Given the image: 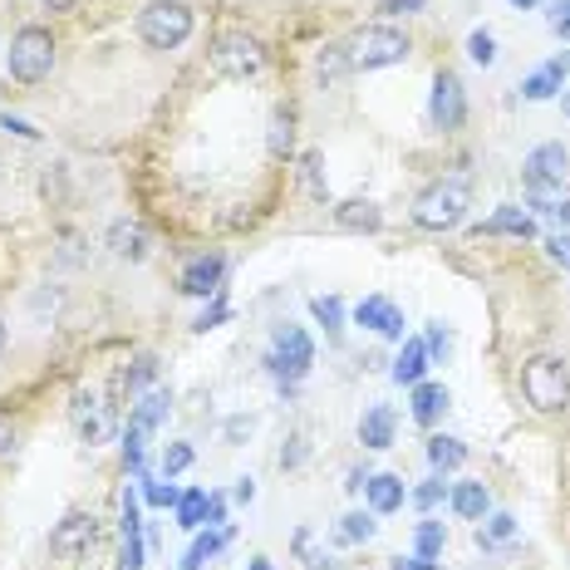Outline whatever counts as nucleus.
Here are the masks:
<instances>
[{
    "label": "nucleus",
    "instance_id": "c85d7f7f",
    "mask_svg": "<svg viewBox=\"0 0 570 570\" xmlns=\"http://www.w3.org/2000/svg\"><path fill=\"white\" fill-rule=\"evenodd\" d=\"M443 541H448L443 521H419V537H413V551H419V561H438V556H443Z\"/></svg>",
    "mask_w": 570,
    "mask_h": 570
},
{
    "label": "nucleus",
    "instance_id": "72a5a7b5",
    "mask_svg": "<svg viewBox=\"0 0 570 570\" xmlns=\"http://www.w3.org/2000/svg\"><path fill=\"white\" fill-rule=\"evenodd\" d=\"M468 55H472V65H492L497 59V40H492V30H472L468 35Z\"/></svg>",
    "mask_w": 570,
    "mask_h": 570
},
{
    "label": "nucleus",
    "instance_id": "f03ea898",
    "mask_svg": "<svg viewBox=\"0 0 570 570\" xmlns=\"http://www.w3.org/2000/svg\"><path fill=\"white\" fill-rule=\"evenodd\" d=\"M521 394L537 413H561L570 409V374L556 354H537V360L521 370Z\"/></svg>",
    "mask_w": 570,
    "mask_h": 570
},
{
    "label": "nucleus",
    "instance_id": "20e7f679",
    "mask_svg": "<svg viewBox=\"0 0 570 570\" xmlns=\"http://www.w3.org/2000/svg\"><path fill=\"white\" fill-rule=\"evenodd\" d=\"M344 50H350L354 69H389L409 59V35H399L394 26H364Z\"/></svg>",
    "mask_w": 570,
    "mask_h": 570
},
{
    "label": "nucleus",
    "instance_id": "f3484780",
    "mask_svg": "<svg viewBox=\"0 0 570 570\" xmlns=\"http://www.w3.org/2000/svg\"><path fill=\"white\" fill-rule=\"evenodd\" d=\"M360 443L370 448V453L394 443V409H389V403H374V409L360 419Z\"/></svg>",
    "mask_w": 570,
    "mask_h": 570
},
{
    "label": "nucleus",
    "instance_id": "e433bc0d",
    "mask_svg": "<svg viewBox=\"0 0 570 570\" xmlns=\"http://www.w3.org/2000/svg\"><path fill=\"white\" fill-rule=\"evenodd\" d=\"M305 187H311L315 197H325V158H320V153H305Z\"/></svg>",
    "mask_w": 570,
    "mask_h": 570
},
{
    "label": "nucleus",
    "instance_id": "8fccbe9b",
    "mask_svg": "<svg viewBox=\"0 0 570 570\" xmlns=\"http://www.w3.org/2000/svg\"><path fill=\"white\" fill-rule=\"evenodd\" d=\"M301 458H305V438H291V453H281V462L285 468H295Z\"/></svg>",
    "mask_w": 570,
    "mask_h": 570
},
{
    "label": "nucleus",
    "instance_id": "39448f33",
    "mask_svg": "<svg viewBox=\"0 0 570 570\" xmlns=\"http://www.w3.org/2000/svg\"><path fill=\"white\" fill-rule=\"evenodd\" d=\"M55 69V40L45 26H26L16 30V40H10V75L20 79V85H40V79H50Z\"/></svg>",
    "mask_w": 570,
    "mask_h": 570
},
{
    "label": "nucleus",
    "instance_id": "ddd939ff",
    "mask_svg": "<svg viewBox=\"0 0 570 570\" xmlns=\"http://www.w3.org/2000/svg\"><path fill=\"white\" fill-rule=\"evenodd\" d=\"M124 546H118V570H142V521H138V497L134 487L124 492Z\"/></svg>",
    "mask_w": 570,
    "mask_h": 570
},
{
    "label": "nucleus",
    "instance_id": "aec40b11",
    "mask_svg": "<svg viewBox=\"0 0 570 570\" xmlns=\"http://www.w3.org/2000/svg\"><path fill=\"white\" fill-rule=\"evenodd\" d=\"M389 374H394V384H423V374H428V344L423 340H409V344H403V350H399V360H394V370H389Z\"/></svg>",
    "mask_w": 570,
    "mask_h": 570
},
{
    "label": "nucleus",
    "instance_id": "b1692460",
    "mask_svg": "<svg viewBox=\"0 0 570 570\" xmlns=\"http://www.w3.org/2000/svg\"><path fill=\"white\" fill-rule=\"evenodd\" d=\"M177 527H183V531H202V527H207V492H202V487H193V492L177 497Z\"/></svg>",
    "mask_w": 570,
    "mask_h": 570
},
{
    "label": "nucleus",
    "instance_id": "c9c22d12",
    "mask_svg": "<svg viewBox=\"0 0 570 570\" xmlns=\"http://www.w3.org/2000/svg\"><path fill=\"white\" fill-rule=\"evenodd\" d=\"M142 497H148V507H163V512H168V507H177V497L183 492H177L173 482H148L142 487Z\"/></svg>",
    "mask_w": 570,
    "mask_h": 570
},
{
    "label": "nucleus",
    "instance_id": "c03bdc74",
    "mask_svg": "<svg viewBox=\"0 0 570 570\" xmlns=\"http://www.w3.org/2000/svg\"><path fill=\"white\" fill-rule=\"evenodd\" d=\"M551 30L570 40V0H556V6H551Z\"/></svg>",
    "mask_w": 570,
    "mask_h": 570
},
{
    "label": "nucleus",
    "instance_id": "a878e982",
    "mask_svg": "<svg viewBox=\"0 0 570 570\" xmlns=\"http://www.w3.org/2000/svg\"><path fill=\"white\" fill-rule=\"evenodd\" d=\"M266 148H271V158H285V153L295 148V118H291V109H276V114H271Z\"/></svg>",
    "mask_w": 570,
    "mask_h": 570
},
{
    "label": "nucleus",
    "instance_id": "864d4df0",
    "mask_svg": "<svg viewBox=\"0 0 570 570\" xmlns=\"http://www.w3.org/2000/svg\"><path fill=\"white\" fill-rule=\"evenodd\" d=\"M45 6H50V10H69V6H75V0H45Z\"/></svg>",
    "mask_w": 570,
    "mask_h": 570
},
{
    "label": "nucleus",
    "instance_id": "1a4fd4ad",
    "mask_svg": "<svg viewBox=\"0 0 570 570\" xmlns=\"http://www.w3.org/2000/svg\"><path fill=\"white\" fill-rule=\"evenodd\" d=\"M94 541H99V527H94V517H85V512L65 517L50 531V551L59 556V561H85V556L94 551Z\"/></svg>",
    "mask_w": 570,
    "mask_h": 570
},
{
    "label": "nucleus",
    "instance_id": "37998d69",
    "mask_svg": "<svg viewBox=\"0 0 570 570\" xmlns=\"http://www.w3.org/2000/svg\"><path fill=\"white\" fill-rule=\"evenodd\" d=\"M546 252H551L556 266H566V271H570V232H556L551 242H546Z\"/></svg>",
    "mask_w": 570,
    "mask_h": 570
},
{
    "label": "nucleus",
    "instance_id": "c756f323",
    "mask_svg": "<svg viewBox=\"0 0 570 570\" xmlns=\"http://www.w3.org/2000/svg\"><path fill=\"white\" fill-rule=\"evenodd\" d=\"M163 419H168V394H163V389H153V394H142V403L134 409V423H142L153 433Z\"/></svg>",
    "mask_w": 570,
    "mask_h": 570
},
{
    "label": "nucleus",
    "instance_id": "4be33fe9",
    "mask_svg": "<svg viewBox=\"0 0 570 570\" xmlns=\"http://www.w3.org/2000/svg\"><path fill=\"white\" fill-rule=\"evenodd\" d=\"M428 462H433L438 472H453V468L468 462V448H462L458 438H448V433H433L428 438Z\"/></svg>",
    "mask_w": 570,
    "mask_h": 570
},
{
    "label": "nucleus",
    "instance_id": "603ef678",
    "mask_svg": "<svg viewBox=\"0 0 570 570\" xmlns=\"http://www.w3.org/2000/svg\"><path fill=\"white\" fill-rule=\"evenodd\" d=\"M394 570H438V561H419L413 556V561H394Z\"/></svg>",
    "mask_w": 570,
    "mask_h": 570
},
{
    "label": "nucleus",
    "instance_id": "f8f14e48",
    "mask_svg": "<svg viewBox=\"0 0 570 570\" xmlns=\"http://www.w3.org/2000/svg\"><path fill=\"white\" fill-rule=\"evenodd\" d=\"M570 173V153L561 142H537L527 153V183H566Z\"/></svg>",
    "mask_w": 570,
    "mask_h": 570
},
{
    "label": "nucleus",
    "instance_id": "4d7b16f0",
    "mask_svg": "<svg viewBox=\"0 0 570 570\" xmlns=\"http://www.w3.org/2000/svg\"><path fill=\"white\" fill-rule=\"evenodd\" d=\"M512 6H521V10H531V6H537V0H512Z\"/></svg>",
    "mask_w": 570,
    "mask_h": 570
},
{
    "label": "nucleus",
    "instance_id": "9d476101",
    "mask_svg": "<svg viewBox=\"0 0 570 570\" xmlns=\"http://www.w3.org/2000/svg\"><path fill=\"white\" fill-rule=\"evenodd\" d=\"M222 276H227V261L222 256H193L183 266V276H177V291L207 301V295H222Z\"/></svg>",
    "mask_w": 570,
    "mask_h": 570
},
{
    "label": "nucleus",
    "instance_id": "4468645a",
    "mask_svg": "<svg viewBox=\"0 0 570 570\" xmlns=\"http://www.w3.org/2000/svg\"><path fill=\"white\" fill-rule=\"evenodd\" d=\"M69 413H75L85 443H104V438H109L114 419H109V403H104L99 394H75V409H69Z\"/></svg>",
    "mask_w": 570,
    "mask_h": 570
},
{
    "label": "nucleus",
    "instance_id": "6e6d98bb",
    "mask_svg": "<svg viewBox=\"0 0 570 570\" xmlns=\"http://www.w3.org/2000/svg\"><path fill=\"white\" fill-rule=\"evenodd\" d=\"M561 109H566V118H570V89L561 94Z\"/></svg>",
    "mask_w": 570,
    "mask_h": 570
},
{
    "label": "nucleus",
    "instance_id": "7ed1b4c3",
    "mask_svg": "<svg viewBox=\"0 0 570 570\" xmlns=\"http://www.w3.org/2000/svg\"><path fill=\"white\" fill-rule=\"evenodd\" d=\"M193 35V10L183 0H153L138 16V40L148 50H177V45Z\"/></svg>",
    "mask_w": 570,
    "mask_h": 570
},
{
    "label": "nucleus",
    "instance_id": "3c124183",
    "mask_svg": "<svg viewBox=\"0 0 570 570\" xmlns=\"http://www.w3.org/2000/svg\"><path fill=\"white\" fill-rule=\"evenodd\" d=\"M236 502H242V507H246V502H256V482H252V478L236 482Z\"/></svg>",
    "mask_w": 570,
    "mask_h": 570
},
{
    "label": "nucleus",
    "instance_id": "412c9836",
    "mask_svg": "<svg viewBox=\"0 0 570 570\" xmlns=\"http://www.w3.org/2000/svg\"><path fill=\"white\" fill-rule=\"evenodd\" d=\"M453 512L468 517V521H482L487 512H492V497H487L482 482H458L453 487Z\"/></svg>",
    "mask_w": 570,
    "mask_h": 570
},
{
    "label": "nucleus",
    "instance_id": "473e14b6",
    "mask_svg": "<svg viewBox=\"0 0 570 570\" xmlns=\"http://www.w3.org/2000/svg\"><path fill=\"white\" fill-rule=\"evenodd\" d=\"M517 537V521L507 517V512H492L482 521V531H478V541H487V546H502V541H512Z\"/></svg>",
    "mask_w": 570,
    "mask_h": 570
},
{
    "label": "nucleus",
    "instance_id": "dca6fc26",
    "mask_svg": "<svg viewBox=\"0 0 570 570\" xmlns=\"http://www.w3.org/2000/svg\"><path fill=\"white\" fill-rule=\"evenodd\" d=\"M566 69H570V55H561V59H546L537 75H527V85H521V94H527L531 104L551 99V94H561V85H566Z\"/></svg>",
    "mask_w": 570,
    "mask_h": 570
},
{
    "label": "nucleus",
    "instance_id": "a19ab883",
    "mask_svg": "<svg viewBox=\"0 0 570 570\" xmlns=\"http://www.w3.org/2000/svg\"><path fill=\"white\" fill-rule=\"evenodd\" d=\"M423 344H428V360H443V354H448V330L443 325H428Z\"/></svg>",
    "mask_w": 570,
    "mask_h": 570
},
{
    "label": "nucleus",
    "instance_id": "ea45409f",
    "mask_svg": "<svg viewBox=\"0 0 570 570\" xmlns=\"http://www.w3.org/2000/svg\"><path fill=\"white\" fill-rule=\"evenodd\" d=\"M153 374H158V364H153V360H134V370H124V384L128 389H142Z\"/></svg>",
    "mask_w": 570,
    "mask_h": 570
},
{
    "label": "nucleus",
    "instance_id": "bb28decb",
    "mask_svg": "<svg viewBox=\"0 0 570 570\" xmlns=\"http://www.w3.org/2000/svg\"><path fill=\"white\" fill-rule=\"evenodd\" d=\"M109 242H114V252L128 261H142V252H148V236H142V227H134V222H118L109 232Z\"/></svg>",
    "mask_w": 570,
    "mask_h": 570
},
{
    "label": "nucleus",
    "instance_id": "f257e3e1",
    "mask_svg": "<svg viewBox=\"0 0 570 570\" xmlns=\"http://www.w3.org/2000/svg\"><path fill=\"white\" fill-rule=\"evenodd\" d=\"M472 207V193H468V177H443V183L423 187L419 202H413V222L423 232H453Z\"/></svg>",
    "mask_w": 570,
    "mask_h": 570
},
{
    "label": "nucleus",
    "instance_id": "5701e85b",
    "mask_svg": "<svg viewBox=\"0 0 570 570\" xmlns=\"http://www.w3.org/2000/svg\"><path fill=\"white\" fill-rule=\"evenodd\" d=\"M443 409H448V389L443 384H413V419H419L423 428L433 423Z\"/></svg>",
    "mask_w": 570,
    "mask_h": 570
},
{
    "label": "nucleus",
    "instance_id": "393cba45",
    "mask_svg": "<svg viewBox=\"0 0 570 570\" xmlns=\"http://www.w3.org/2000/svg\"><path fill=\"white\" fill-rule=\"evenodd\" d=\"M227 537H232V531H202V537L193 541V551L183 556V566H177V570H202V566L212 561V556L222 551V546H227Z\"/></svg>",
    "mask_w": 570,
    "mask_h": 570
},
{
    "label": "nucleus",
    "instance_id": "79ce46f5",
    "mask_svg": "<svg viewBox=\"0 0 570 570\" xmlns=\"http://www.w3.org/2000/svg\"><path fill=\"white\" fill-rule=\"evenodd\" d=\"M443 497H448V492H443V482H423V487H419V492H413V502H419V507H423V512H433V507H438V502H443Z\"/></svg>",
    "mask_w": 570,
    "mask_h": 570
},
{
    "label": "nucleus",
    "instance_id": "423d86ee",
    "mask_svg": "<svg viewBox=\"0 0 570 570\" xmlns=\"http://www.w3.org/2000/svg\"><path fill=\"white\" fill-rule=\"evenodd\" d=\"M315 364V344L305 335L301 325H281L276 340H271V354H266V370L281 379V384H295V379H305Z\"/></svg>",
    "mask_w": 570,
    "mask_h": 570
},
{
    "label": "nucleus",
    "instance_id": "2f4dec72",
    "mask_svg": "<svg viewBox=\"0 0 570 570\" xmlns=\"http://www.w3.org/2000/svg\"><path fill=\"white\" fill-rule=\"evenodd\" d=\"M295 556L305 561V570H335V561L315 546V531H295Z\"/></svg>",
    "mask_w": 570,
    "mask_h": 570
},
{
    "label": "nucleus",
    "instance_id": "58836bf2",
    "mask_svg": "<svg viewBox=\"0 0 570 570\" xmlns=\"http://www.w3.org/2000/svg\"><path fill=\"white\" fill-rule=\"evenodd\" d=\"M344 65H350V50H344V45H335V50H325V55H320V79H335Z\"/></svg>",
    "mask_w": 570,
    "mask_h": 570
},
{
    "label": "nucleus",
    "instance_id": "a211bd4d",
    "mask_svg": "<svg viewBox=\"0 0 570 570\" xmlns=\"http://www.w3.org/2000/svg\"><path fill=\"white\" fill-rule=\"evenodd\" d=\"M335 222L344 232H379V227H384V212H379L374 202L354 197V202H340V207H335Z\"/></svg>",
    "mask_w": 570,
    "mask_h": 570
},
{
    "label": "nucleus",
    "instance_id": "2eb2a0df",
    "mask_svg": "<svg viewBox=\"0 0 570 570\" xmlns=\"http://www.w3.org/2000/svg\"><path fill=\"white\" fill-rule=\"evenodd\" d=\"M478 232H487V236H517V242H531V236H537V222H531V212H521V207H497Z\"/></svg>",
    "mask_w": 570,
    "mask_h": 570
},
{
    "label": "nucleus",
    "instance_id": "a18cd8bd",
    "mask_svg": "<svg viewBox=\"0 0 570 570\" xmlns=\"http://www.w3.org/2000/svg\"><path fill=\"white\" fill-rule=\"evenodd\" d=\"M0 128H6V134H20V138H40L26 118H10V114H0Z\"/></svg>",
    "mask_w": 570,
    "mask_h": 570
},
{
    "label": "nucleus",
    "instance_id": "49530a36",
    "mask_svg": "<svg viewBox=\"0 0 570 570\" xmlns=\"http://www.w3.org/2000/svg\"><path fill=\"white\" fill-rule=\"evenodd\" d=\"M222 517H227V502H222L217 492H207V527H217Z\"/></svg>",
    "mask_w": 570,
    "mask_h": 570
},
{
    "label": "nucleus",
    "instance_id": "9b49d317",
    "mask_svg": "<svg viewBox=\"0 0 570 570\" xmlns=\"http://www.w3.org/2000/svg\"><path fill=\"white\" fill-rule=\"evenodd\" d=\"M354 320L360 325H370V330H379L384 340H403V311L389 295H364L360 305H354Z\"/></svg>",
    "mask_w": 570,
    "mask_h": 570
},
{
    "label": "nucleus",
    "instance_id": "09e8293b",
    "mask_svg": "<svg viewBox=\"0 0 570 570\" xmlns=\"http://www.w3.org/2000/svg\"><path fill=\"white\" fill-rule=\"evenodd\" d=\"M16 448V428H10V419H0V458Z\"/></svg>",
    "mask_w": 570,
    "mask_h": 570
},
{
    "label": "nucleus",
    "instance_id": "cd10ccee",
    "mask_svg": "<svg viewBox=\"0 0 570 570\" xmlns=\"http://www.w3.org/2000/svg\"><path fill=\"white\" fill-rule=\"evenodd\" d=\"M311 315L320 320V325H325L330 340L344 335V305H340V295H315V301H311Z\"/></svg>",
    "mask_w": 570,
    "mask_h": 570
},
{
    "label": "nucleus",
    "instance_id": "f704fd0d",
    "mask_svg": "<svg viewBox=\"0 0 570 570\" xmlns=\"http://www.w3.org/2000/svg\"><path fill=\"white\" fill-rule=\"evenodd\" d=\"M193 468V448L187 443H168L163 448V478H177V472Z\"/></svg>",
    "mask_w": 570,
    "mask_h": 570
},
{
    "label": "nucleus",
    "instance_id": "0eeeda50",
    "mask_svg": "<svg viewBox=\"0 0 570 570\" xmlns=\"http://www.w3.org/2000/svg\"><path fill=\"white\" fill-rule=\"evenodd\" d=\"M261 65H266V50H261L256 35L227 30L212 40V69H217L222 79H252Z\"/></svg>",
    "mask_w": 570,
    "mask_h": 570
},
{
    "label": "nucleus",
    "instance_id": "4c0bfd02",
    "mask_svg": "<svg viewBox=\"0 0 570 570\" xmlns=\"http://www.w3.org/2000/svg\"><path fill=\"white\" fill-rule=\"evenodd\" d=\"M227 315H232V305L222 301V295H212V305H207V311H202L197 330H202V335H207V330H217V325H222V320H227Z\"/></svg>",
    "mask_w": 570,
    "mask_h": 570
},
{
    "label": "nucleus",
    "instance_id": "5fc2aeb1",
    "mask_svg": "<svg viewBox=\"0 0 570 570\" xmlns=\"http://www.w3.org/2000/svg\"><path fill=\"white\" fill-rule=\"evenodd\" d=\"M246 570H271V561H266V556H256V561L246 566Z\"/></svg>",
    "mask_w": 570,
    "mask_h": 570
},
{
    "label": "nucleus",
    "instance_id": "6e6552de",
    "mask_svg": "<svg viewBox=\"0 0 570 570\" xmlns=\"http://www.w3.org/2000/svg\"><path fill=\"white\" fill-rule=\"evenodd\" d=\"M428 118H433V128H443V134H453L462 128V118H468V94H462V79L458 75H438L433 79V99H428Z\"/></svg>",
    "mask_w": 570,
    "mask_h": 570
},
{
    "label": "nucleus",
    "instance_id": "de8ad7c7",
    "mask_svg": "<svg viewBox=\"0 0 570 570\" xmlns=\"http://www.w3.org/2000/svg\"><path fill=\"white\" fill-rule=\"evenodd\" d=\"M428 0H384V10L389 16H409V10H423Z\"/></svg>",
    "mask_w": 570,
    "mask_h": 570
},
{
    "label": "nucleus",
    "instance_id": "7c9ffc66",
    "mask_svg": "<svg viewBox=\"0 0 570 570\" xmlns=\"http://www.w3.org/2000/svg\"><path fill=\"white\" fill-rule=\"evenodd\" d=\"M370 537H374V521L364 517V512H350V517H344L340 527H335V541H340V546H360V541H370Z\"/></svg>",
    "mask_w": 570,
    "mask_h": 570
},
{
    "label": "nucleus",
    "instance_id": "13d9d810",
    "mask_svg": "<svg viewBox=\"0 0 570 570\" xmlns=\"http://www.w3.org/2000/svg\"><path fill=\"white\" fill-rule=\"evenodd\" d=\"M0 350H6V325H0Z\"/></svg>",
    "mask_w": 570,
    "mask_h": 570
},
{
    "label": "nucleus",
    "instance_id": "6ab92c4d",
    "mask_svg": "<svg viewBox=\"0 0 570 570\" xmlns=\"http://www.w3.org/2000/svg\"><path fill=\"white\" fill-rule=\"evenodd\" d=\"M364 492H370V507H374L379 517L399 512V507H403V497H409V492H403V482L394 478V472H374V478L364 482Z\"/></svg>",
    "mask_w": 570,
    "mask_h": 570
}]
</instances>
